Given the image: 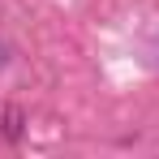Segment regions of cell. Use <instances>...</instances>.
Wrapping results in <instances>:
<instances>
[{
    "label": "cell",
    "instance_id": "1",
    "mask_svg": "<svg viewBox=\"0 0 159 159\" xmlns=\"http://www.w3.org/2000/svg\"><path fill=\"white\" fill-rule=\"evenodd\" d=\"M22 133H26V112L22 107H4V138L22 142Z\"/></svg>",
    "mask_w": 159,
    "mask_h": 159
},
{
    "label": "cell",
    "instance_id": "2",
    "mask_svg": "<svg viewBox=\"0 0 159 159\" xmlns=\"http://www.w3.org/2000/svg\"><path fill=\"white\" fill-rule=\"evenodd\" d=\"M9 60H13V48H9V43L0 39V69H9Z\"/></svg>",
    "mask_w": 159,
    "mask_h": 159
}]
</instances>
